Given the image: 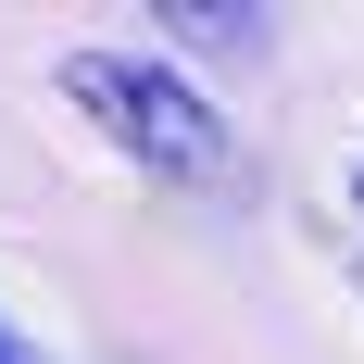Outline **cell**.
Listing matches in <instances>:
<instances>
[{
	"label": "cell",
	"mask_w": 364,
	"mask_h": 364,
	"mask_svg": "<svg viewBox=\"0 0 364 364\" xmlns=\"http://www.w3.org/2000/svg\"><path fill=\"white\" fill-rule=\"evenodd\" d=\"M63 101L88 113L101 139H126L151 176H226V113L201 101L176 63H139V50H75V63H63Z\"/></svg>",
	"instance_id": "1"
},
{
	"label": "cell",
	"mask_w": 364,
	"mask_h": 364,
	"mask_svg": "<svg viewBox=\"0 0 364 364\" xmlns=\"http://www.w3.org/2000/svg\"><path fill=\"white\" fill-rule=\"evenodd\" d=\"M352 201H364V176H352Z\"/></svg>",
	"instance_id": "2"
},
{
	"label": "cell",
	"mask_w": 364,
	"mask_h": 364,
	"mask_svg": "<svg viewBox=\"0 0 364 364\" xmlns=\"http://www.w3.org/2000/svg\"><path fill=\"white\" fill-rule=\"evenodd\" d=\"M0 364H13V352H0Z\"/></svg>",
	"instance_id": "3"
}]
</instances>
